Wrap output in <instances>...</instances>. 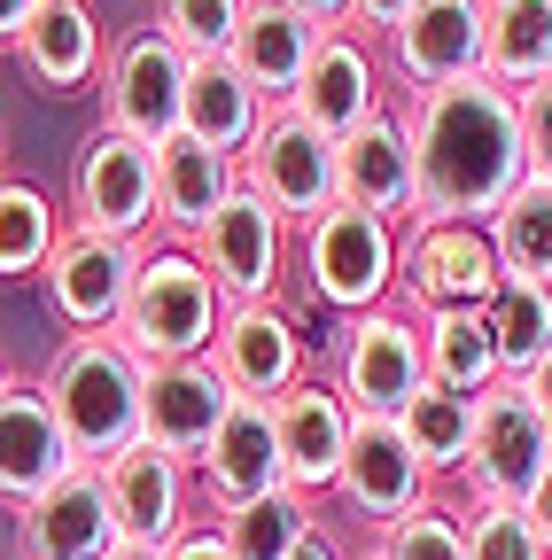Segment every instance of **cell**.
I'll use <instances>...</instances> for the list:
<instances>
[{
  "mask_svg": "<svg viewBox=\"0 0 552 560\" xmlns=\"http://www.w3.org/2000/svg\"><path fill=\"white\" fill-rule=\"evenodd\" d=\"M412 156H421V219L444 226H491L529 179L521 156V102L491 79L436 86L404 102Z\"/></svg>",
  "mask_w": 552,
  "mask_h": 560,
  "instance_id": "1",
  "label": "cell"
},
{
  "mask_svg": "<svg viewBox=\"0 0 552 560\" xmlns=\"http://www.w3.org/2000/svg\"><path fill=\"white\" fill-rule=\"evenodd\" d=\"M141 382H149V366L117 335H71L47 359L39 389L62 420V436H71L79 467H109L117 452L141 444Z\"/></svg>",
  "mask_w": 552,
  "mask_h": 560,
  "instance_id": "2",
  "label": "cell"
},
{
  "mask_svg": "<svg viewBox=\"0 0 552 560\" xmlns=\"http://www.w3.org/2000/svg\"><path fill=\"white\" fill-rule=\"evenodd\" d=\"M219 319H226V296H219V280L202 272V257L187 242H149L132 304L117 319V342L141 366H179V359H211Z\"/></svg>",
  "mask_w": 552,
  "mask_h": 560,
  "instance_id": "3",
  "label": "cell"
},
{
  "mask_svg": "<svg viewBox=\"0 0 552 560\" xmlns=\"http://www.w3.org/2000/svg\"><path fill=\"white\" fill-rule=\"evenodd\" d=\"M397 242H404V226L374 219L359 202H334L312 226H296V265H304L312 304L334 319L397 304Z\"/></svg>",
  "mask_w": 552,
  "mask_h": 560,
  "instance_id": "4",
  "label": "cell"
},
{
  "mask_svg": "<svg viewBox=\"0 0 552 560\" xmlns=\"http://www.w3.org/2000/svg\"><path fill=\"white\" fill-rule=\"evenodd\" d=\"M506 289V265L491 249V226H444V219H412L397 242V304L412 319L428 312H482Z\"/></svg>",
  "mask_w": 552,
  "mask_h": 560,
  "instance_id": "5",
  "label": "cell"
},
{
  "mask_svg": "<svg viewBox=\"0 0 552 560\" xmlns=\"http://www.w3.org/2000/svg\"><path fill=\"white\" fill-rule=\"evenodd\" d=\"M62 219L79 234H117V242H156V149L94 125L71 156V195Z\"/></svg>",
  "mask_w": 552,
  "mask_h": 560,
  "instance_id": "6",
  "label": "cell"
},
{
  "mask_svg": "<svg viewBox=\"0 0 552 560\" xmlns=\"http://www.w3.org/2000/svg\"><path fill=\"white\" fill-rule=\"evenodd\" d=\"M342 405L351 412H404L428 382V342H421V319L404 304H381V312H359L334 327V374Z\"/></svg>",
  "mask_w": 552,
  "mask_h": 560,
  "instance_id": "7",
  "label": "cell"
},
{
  "mask_svg": "<svg viewBox=\"0 0 552 560\" xmlns=\"http://www.w3.org/2000/svg\"><path fill=\"white\" fill-rule=\"evenodd\" d=\"M544 475H552L544 420H537L521 382H498L474 405V444H467V467H459L467 506H529Z\"/></svg>",
  "mask_w": 552,
  "mask_h": 560,
  "instance_id": "8",
  "label": "cell"
},
{
  "mask_svg": "<svg viewBox=\"0 0 552 560\" xmlns=\"http://www.w3.org/2000/svg\"><path fill=\"white\" fill-rule=\"evenodd\" d=\"M187 249L202 257V272L219 280L226 304H281V272H289L296 226H289L265 195L234 187V195L211 210V226H202Z\"/></svg>",
  "mask_w": 552,
  "mask_h": 560,
  "instance_id": "9",
  "label": "cell"
},
{
  "mask_svg": "<svg viewBox=\"0 0 552 560\" xmlns=\"http://www.w3.org/2000/svg\"><path fill=\"white\" fill-rule=\"evenodd\" d=\"M102 125L125 132V140H141V149H164V140H179L187 125V55L149 24V32H132L109 47L102 62Z\"/></svg>",
  "mask_w": 552,
  "mask_h": 560,
  "instance_id": "10",
  "label": "cell"
},
{
  "mask_svg": "<svg viewBox=\"0 0 552 560\" xmlns=\"http://www.w3.org/2000/svg\"><path fill=\"white\" fill-rule=\"evenodd\" d=\"M242 187L265 195L289 226H312L319 210H334V140L289 102L265 109L249 156H242Z\"/></svg>",
  "mask_w": 552,
  "mask_h": 560,
  "instance_id": "11",
  "label": "cell"
},
{
  "mask_svg": "<svg viewBox=\"0 0 552 560\" xmlns=\"http://www.w3.org/2000/svg\"><path fill=\"white\" fill-rule=\"evenodd\" d=\"M141 249L149 242H117V234H62V249L47 257L39 289L47 312L71 327V335H117L125 304H132V280H141Z\"/></svg>",
  "mask_w": 552,
  "mask_h": 560,
  "instance_id": "12",
  "label": "cell"
},
{
  "mask_svg": "<svg viewBox=\"0 0 552 560\" xmlns=\"http://www.w3.org/2000/svg\"><path fill=\"white\" fill-rule=\"evenodd\" d=\"M211 366H219V382L242 405H281L304 382V366H312V342L289 319V304H226Z\"/></svg>",
  "mask_w": 552,
  "mask_h": 560,
  "instance_id": "13",
  "label": "cell"
},
{
  "mask_svg": "<svg viewBox=\"0 0 552 560\" xmlns=\"http://www.w3.org/2000/svg\"><path fill=\"white\" fill-rule=\"evenodd\" d=\"M334 499L351 506L359 522L397 529L404 514H421L436 499V475L412 459V444L397 436V420L389 412H359V429H351V459H342V482H334Z\"/></svg>",
  "mask_w": 552,
  "mask_h": 560,
  "instance_id": "14",
  "label": "cell"
},
{
  "mask_svg": "<svg viewBox=\"0 0 552 560\" xmlns=\"http://www.w3.org/2000/svg\"><path fill=\"white\" fill-rule=\"evenodd\" d=\"M381 62L404 86V102L482 79V0H421V9L381 39Z\"/></svg>",
  "mask_w": 552,
  "mask_h": 560,
  "instance_id": "15",
  "label": "cell"
},
{
  "mask_svg": "<svg viewBox=\"0 0 552 560\" xmlns=\"http://www.w3.org/2000/svg\"><path fill=\"white\" fill-rule=\"evenodd\" d=\"M334 202H359L389 226L421 219V156H412L404 109H381L351 140H334Z\"/></svg>",
  "mask_w": 552,
  "mask_h": 560,
  "instance_id": "16",
  "label": "cell"
},
{
  "mask_svg": "<svg viewBox=\"0 0 552 560\" xmlns=\"http://www.w3.org/2000/svg\"><path fill=\"white\" fill-rule=\"evenodd\" d=\"M109 552H125V529L102 467H71L47 499L16 514V560H109Z\"/></svg>",
  "mask_w": 552,
  "mask_h": 560,
  "instance_id": "17",
  "label": "cell"
},
{
  "mask_svg": "<svg viewBox=\"0 0 552 560\" xmlns=\"http://www.w3.org/2000/svg\"><path fill=\"white\" fill-rule=\"evenodd\" d=\"M71 467H79V452H71V436H62L47 389L24 382V374H9V389H0V506L24 514Z\"/></svg>",
  "mask_w": 552,
  "mask_h": 560,
  "instance_id": "18",
  "label": "cell"
},
{
  "mask_svg": "<svg viewBox=\"0 0 552 560\" xmlns=\"http://www.w3.org/2000/svg\"><path fill=\"white\" fill-rule=\"evenodd\" d=\"M289 109H304L327 140H351L366 117H381V109H389V62L374 55V39H366V32H327Z\"/></svg>",
  "mask_w": 552,
  "mask_h": 560,
  "instance_id": "19",
  "label": "cell"
},
{
  "mask_svg": "<svg viewBox=\"0 0 552 560\" xmlns=\"http://www.w3.org/2000/svg\"><path fill=\"white\" fill-rule=\"evenodd\" d=\"M242 397L219 382V366L211 359H179V366H149V382H141V444H156V452H172V459H202L211 452V436H219V420L234 412Z\"/></svg>",
  "mask_w": 552,
  "mask_h": 560,
  "instance_id": "20",
  "label": "cell"
},
{
  "mask_svg": "<svg viewBox=\"0 0 552 560\" xmlns=\"http://www.w3.org/2000/svg\"><path fill=\"white\" fill-rule=\"evenodd\" d=\"M102 482H109V506H117L125 545L164 552V545L195 522V467H187V459H172V452H156V444L117 452V459L102 467Z\"/></svg>",
  "mask_w": 552,
  "mask_h": 560,
  "instance_id": "21",
  "label": "cell"
},
{
  "mask_svg": "<svg viewBox=\"0 0 552 560\" xmlns=\"http://www.w3.org/2000/svg\"><path fill=\"white\" fill-rule=\"evenodd\" d=\"M351 429H359V412L342 405V389L334 382H312V374L272 405V436H281L289 490H304V499L334 490L342 482V459H351Z\"/></svg>",
  "mask_w": 552,
  "mask_h": 560,
  "instance_id": "22",
  "label": "cell"
},
{
  "mask_svg": "<svg viewBox=\"0 0 552 560\" xmlns=\"http://www.w3.org/2000/svg\"><path fill=\"white\" fill-rule=\"evenodd\" d=\"M195 482L211 514H234V506H257L272 490H289V467H281V436H272V405H234L219 420L211 452L195 459Z\"/></svg>",
  "mask_w": 552,
  "mask_h": 560,
  "instance_id": "23",
  "label": "cell"
},
{
  "mask_svg": "<svg viewBox=\"0 0 552 560\" xmlns=\"http://www.w3.org/2000/svg\"><path fill=\"white\" fill-rule=\"evenodd\" d=\"M24 62V79L39 94H86L102 86V16H94V0H39V16L24 24V39L9 47Z\"/></svg>",
  "mask_w": 552,
  "mask_h": 560,
  "instance_id": "24",
  "label": "cell"
},
{
  "mask_svg": "<svg viewBox=\"0 0 552 560\" xmlns=\"http://www.w3.org/2000/svg\"><path fill=\"white\" fill-rule=\"evenodd\" d=\"M319 39H327V32L304 24L296 9H281V0H249V16H242L226 62L265 94V109H281V102H296V86H304V70H312Z\"/></svg>",
  "mask_w": 552,
  "mask_h": 560,
  "instance_id": "25",
  "label": "cell"
},
{
  "mask_svg": "<svg viewBox=\"0 0 552 560\" xmlns=\"http://www.w3.org/2000/svg\"><path fill=\"white\" fill-rule=\"evenodd\" d=\"M242 187V164L202 149V140H164L156 149V242H195L211 226V210Z\"/></svg>",
  "mask_w": 552,
  "mask_h": 560,
  "instance_id": "26",
  "label": "cell"
},
{
  "mask_svg": "<svg viewBox=\"0 0 552 560\" xmlns=\"http://www.w3.org/2000/svg\"><path fill=\"white\" fill-rule=\"evenodd\" d=\"M482 79L514 102L552 79V0H482Z\"/></svg>",
  "mask_w": 552,
  "mask_h": 560,
  "instance_id": "27",
  "label": "cell"
},
{
  "mask_svg": "<svg viewBox=\"0 0 552 560\" xmlns=\"http://www.w3.org/2000/svg\"><path fill=\"white\" fill-rule=\"evenodd\" d=\"M265 125V94L242 79V70L219 55V62H187V140H202V149H219V156H249V140Z\"/></svg>",
  "mask_w": 552,
  "mask_h": 560,
  "instance_id": "28",
  "label": "cell"
},
{
  "mask_svg": "<svg viewBox=\"0 0 552 560\" xmlns=\"http://www.w3.org/2000/svg\"><path fill=\"white\" fill-rule=\"evenodd\" d=\"M421 342H428V382H444L459 397H491L506 382L491 312H428L421 319Z\"/></svg>",
  "mask_w": 552,
  "mask_h": 560,
  "instance_id": "29",
  "label": "cell"
},
{
  "mask_svg": "<svg viewBox=\"0 0 552 560\" xmlns=\"http://www.w3.org/2000/svg\"><path fill=\"white\" fill-rule=\"evenodd\" d=\"M62 234H71V219L55 195H39L32 179H0V280H39Z\"/></svg>",
  "mask_w": 552,
  "mask_h": 560,
  "instance_id": "30",
  "label": "cell"
},
{
  "mask_svg": "<svg viewBox=\"0 0 552 560\" xmlns=\"http://www.w3.org/2000/svg\"><path fill=\"white\" fill-rule=\"evenodd\" d=\"M474 405L482 397H459L444 382H421V397L397 412V436L412 444V459H421L428 475H459L467 467V444H474Z\"/></svg>",
  "mask_w": 552,
  "mask_h": 560,
  "instance_id": "31",
  "label": "cell"
},
{
  "mask_svg": "<svg viewBox=\"0 0 552 560\" xmlns=\"http://www.w3.org/2000/svg\"><path fill=\"white\" fill-rule=\"evenodd\" d=\"M219 529H226L234 560H296V545L312 529H327V522H319V506L304 499V490H272V499H257V506L219 514Z\"/></svg>",
  "mask_w": 552,
  "mask_h": 560,
  "instance_id": "32",
  "label": "cell"
},
{
  "mask_svg": "<svg viewBox=\"0 0 552 560\" xmlns=\"http://www.w3.org/2000/svg\"><path fill=\"white\" fill-rule=\"evenodd\" d=\"M482 312H491L506 382H529V374L552 359V289H544V280H506V289L482 304Z\"/></svg>",
  "mask_w": 552,
  "mask_h": 560,
  "instance_id": "33",
  "label": "cell"
},
{
  "mask_svg": "<svg viewBox=\"0 0 552 560\" xmlns=\"http://www.w3.org/2000/svg\"><path fill=\"white\" fill-rule=\"evenodd\" d=\"M491 249H498L506 280H544L552 289V187L544 179L514 187V202L491 219Z\"/></svg>",
  "mask_w": 552,
  "mask_h": 560,
  "instance_id": "34",
  "label": "cell"
},
{
  "mask_svg": "<svg viewBox=\"0 0 552 560\" xmlns=\"http://www.w3.org/2000/svg\"><path fill=\"white\" fill-rule=\"evenodd\" d=\"M242 16H249V0H156V32H164L187 62H219V55H234Z\"/></svg>",
  "mask_w": 552,
  "mask_h": 560,
  "instance_id": "35",
  "label": "cell"
},
{
  "mask_svg": "<svg viewBox=\"0 0 552 560\" xmlns=\"http://www.w3.org/2000/svg\"><path fill=\"white\" fill-rule=\"evenodd\" d=\"M374 552L381 560H467V529H459V514L451 506H421V514H404L397 529H381L374 537Z\"/></svg>",
  "mask_w": 552,
  "mask_h": 560,
  "instance_id": "36",
  "label": "cell"
},
{
  "mask_svg": "<svg viewBox=\"0 0 552 560\" xmlns=\"http://www.w3.org/2000/svg\"><path fill=\"white\" fill-rule=\"evenodd\" d=\"M459 529H467V560H552L521 506H467Z\"/></svg>",
  "mask_w": 552,
  "mask_h": 560,
  "instance_id": "37",
  "label": "cell"
},
{
  "mask_svg": "<svg viewBox=\"0 0 552 560\" xmlns=\"http://www.w3.org/2000/svg\"><path fill=\"white\" fill-rule=\"evenodd\" d=\"M521 156H529V179L552 187V79L521 94Z\"/></svg>",
  "mask_w": 552,
  "mask_h": 560,
  "instance_id": "38",
  "label": "cell"
},
{
  "mask_svg": "<svg viewBox=\"0 0 552 560\" xmlns=\"http://www.w3.org/2000/svg\"><path fill=\"white\" fill-rule=\"evenodd\" d=\"M164 560H234V545H226V529H219V514H211V522H187V529L164 545Z\"/></svg>",
  "mask_w": 552,
  "mask_h": 560,
  "instance_id": "39",
  "label": "cell"
},
{
  "mask_svg": "<svg viewBox=\"0 0 552 560\" xmlns=\"http://www.w3.org/2000/svg\"><path fill=\"white\" fill-rule=\"evenodd\" d=\"M421 0H351V32H366V39H389Z\"/></svg>",
  "mask_w": 552,
  "mask_h": 560,
  "instance_id": "40",
  "label": "cell"
},
{
  "mask_svg": "<svg viewBox=\"0 0 552 560\" xmlns=\"http://www.w3.org/2000/svg\"><path fill=\"white\" fill-rule=\"evenodd\" d=\"M281 9H296V16L319 24V32H351V0H281Z\"/></svg>",
  "mask_w": 552,
  "mask_h": 560,
  "instance_id": "41",
  "label": "cell"
},
{
  "mask_svg": "<svg viewBox=\"0 0 552 560\" xmlns=\"http://www.w3.org/2000/svg\"><path fill=\"white\" fill-rule=\"evenodd\" d=\"M32 16H39V0H0V47H16Z\"/></svg>",
  "mask_w": 552,
  "mask_h": 560,
  "instance_id": "42",
  "label": "cell"
},
{
  "mask_svg": "<svg viewBox=\"0 0 552 560\" xmlns=\"http://www.w3.org/2000/svg\"><path fill=\"white\" fill-rule=\"evenodd\" d=\"M521 514H529V529H537V537H544V552H552V475L537 482V499H529Z\"/></svg>",
  "mask_w": 552,
  "mask_h": 560,
  "instance_id": "43",
  "label": "cell"
},
{
  "mask_svg": "<svg viewBox=\"0 0 552 560\" xmlns=\"http://www.w3.org/2000/svg\"><path fill=\"white\" fill-rule=\"evenodd\" d=\"M521 389H529V405H537V420H544V436H552V359H544V366H537Z\"/></svg>",
  "mask_w": 552,
  "mask_h": 560,
  "instance_id": "44",
  "label": "cell"
},
{
  "mask_svg": "<svg viewBox=\"0 0 552 560\" xmlns=\"http://www.w3.org/2000/svg\"><path fill=\"white\" fill-rule=\"evenodd\" d=\"M296 560H351V552H342V545H334V529H312V537L296 545Z\"/></svg>",
  "mask_w": 552,
  "mask_h": 560,
  "instance_id": "45",
  "label": "cell"
},
{
  "mask_svg": "<svg viewBox=\"0 0 552 560\" xmlns=\"http://www.w3.org/2000/svg\"><path fill=\"white\" fill-rule=\"evenodd\" d=\"M109 560H164V552H149V545H125V552H109Z\"/></svg>",
  "mask_w": 552,
  "mask_h": 560,
  "instance_id": "46",
  "label": "cell"
},
{
  "mask_svg": "<svg viewBox=\"0 0 552 560\" xmlns=\"http://www.w3.org/2000/svg\"><path fill=\"white\" fill-rule=\"evenodd\" d=\"M0 389H9V359H0Z\"/></svg>",
  "mask_w": 552,
  "mask_h": 560,
  "instance_id": "47",
  "label": "cell"
},
{
  "mask_svg": "<svg viewBox=\"0 0 552 560\" xmlns=\"http://www.w3.org/2000/svg\"><path fill=\"white\" fill-rule=\"evenodd\" d=\"M351 560H381V552H351Z\"/></svg>",
  "mask_w": 552,
  "mask_h": 560,
  "instance_id": "48",
  "label": "cell"
},
{
  "mask_svg": "<svg viewBox=\"0 0 552 560\" xmlns=\"http://www.w3.org/2000/svg\"><path fill=\"white\" fill-rule=\"evenodd\" d=\"M0 149H9V140H0Z\"/></svg>",
  "mask_w": 552,
  "mask_h": 560,
  "instance_id": "49",
  "label": "cell"
}]
</instances>
